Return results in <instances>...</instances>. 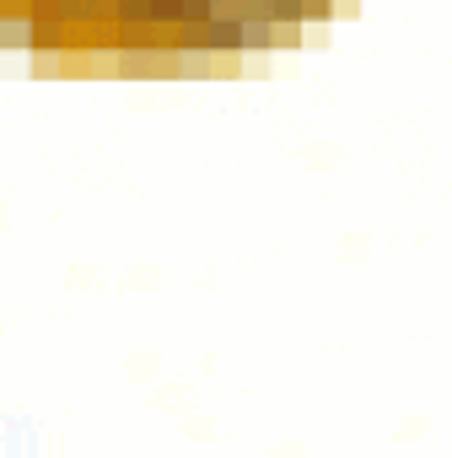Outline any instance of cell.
Returning <instances> with one entry per match:
<instances>
[{
	"mask_svg": "<svg viewBox=\"0 0 452 458\" xmlns=\"http://www.w3.org/2000/svg\"><path fill=\"white\" fill-rule=\"evenodd\" d=\"M275 28H302V0H264Z\"/></svg>",
	"mask_w": 452,
	"mask_h": 458,
	"instance_id": "4",
	"label": "cell"
},
{
	"mask_svg": "<svg viewBox=\"0 0 452 458\" xmlns=\"http://www.w3.org/2000/svg\"><path fill=\"white\" fill-rule=\"evenodd\" d=\"M275 44H280V49H297V44H302V28H275Z\"/></svg>",
	"mask_w": 452,
	"mask_h": 458,
	"instance_id": "6",
	"label": "cell"
},
{
	"mask_svg": "<svg viewBox=\"0 0 452 458\" xmlns=\"http://www.w3.org/2000/svg\"><path fill=\"white\" fill-rule=\"evenodd\" d=\"M259 49H275V22H248L243 28V55H259Z\"/></svg>",
	"mask_w": 452,
	"mask_h": 458,
	"instance_id": "3",
	"label": "cell"
},
{
	"mask_svg": "<svg viewBox=\"0 0 452 458\" xmlns=\"http://www.w3.org/2000/svg\"><path fill=\"white\" fill-rule=\"evenodd\" d=\"M199 38H205V55L215 60V55H243V22L232 17V12H215L205 28H199Z\"/></svg>",
	"mask_w": 452,
	"mask_h": 458,
	"instance_id": "1",
	"label": "cell"
},
{
	"mask_svg": "<svg viewBox=\"0 0 452 458\" xmlns=\"http://www.w3.org/2000/svg\"><path fill=\"white\" fill-rule=\"evenodd\" d=\"M0 44H6V49H28L33 44V17L28 12H6V17H0Z\"/></svg>",
	"mask_w": 452,
	"mask_h": 458,
	"instance_id": "2",
	"label": "cell"
},
{
	"mask_svg": "<svg viewBox=\"0 0 452 458\" xmlns=\"http://www.w3.org/2000/svg\"><path fill=\"white\" fill-rule=\"evenodd\" d=\"M334 17V0H302V28L307 22H329Z\"/></svg>",
	"mask_w": 452,
	"mask_h": 458,
	"instance_id": "5",
	"label": "cell"
}]
</instances>
